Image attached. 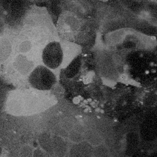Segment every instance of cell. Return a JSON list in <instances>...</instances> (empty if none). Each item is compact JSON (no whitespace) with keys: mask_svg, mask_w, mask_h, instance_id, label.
<instances>
[{"mask_svg":"<svg viewBox=\"0 0 157 157\" xmlns=\"http://www.w3.org/2000/svg\"><path fill=\"white\" fill-rule=\"evenodd\" d=\"M29 82L34 88L46 91L50 90L56 83V78L53 72L47 66H37L29 76Z\"/></svg>","mask_w":157,"mask_h":157,"instance_id":"cell-1","label":"cell"},{"mask_svg":"<svg viewBox=\"0 0 157 157\" xmlns=\"http://www.w3.org/2000/svg\"><path fill=\"white\" fill-rule=\"evenodd\" d=\"M63 58V50L58 42L53 41L48 43L44 48L42 59L45 66L55 69L58 67Z\"/></svg>","mask_w":157,"mask_h":157,"instance_id":"cell-2","label":"cell"},{"mask_svg":"<svg viewBox=\"0 0 157 157\" xmlns=\"http://www.w3.org/2000/svg\"><path fill=\"white\" fill-rule=\"evenodd\" d=\"M153 2H155V3H156L157 4V0H151Z\"/></svg>","mask_w":157,"mask_h":157,"instance_id":"cell-3","label":"cell"}]
</instances>
